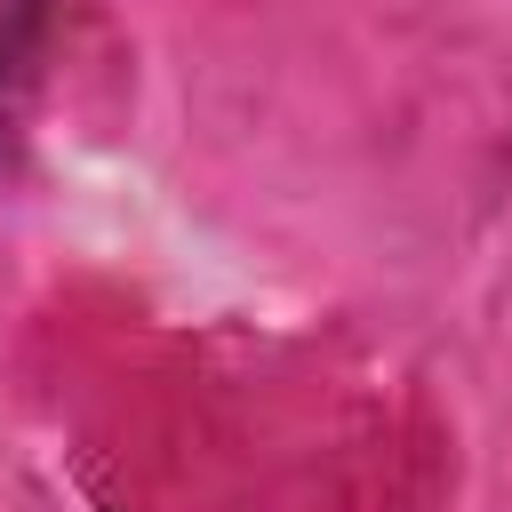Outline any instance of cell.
<instances>
[{
  "label": "cell",
  "mask_w": 512,
  "mask_h": 512,
  "mask_svg": "<svg viewBox=\"0 0 512 512\" xmlns=\"http://www.w3.org/2000/svg\"><path fill=\"white\" fill-rule=\"evenodd\" d=\"M56 8L64 0H0V168L24 144V112L40 96V64L56 40Z\"/></svg>",
  "instance_id": "1"
}]
</instances>
